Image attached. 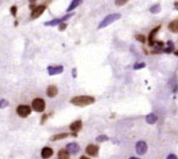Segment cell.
Wrapping results in <instances>:
<instances>
[{
    "instance_id": "obj_1",
    "label": "cell",
    "mask_w": 178,
    "mask_h": 159,
    "mask_svg": "<svg viewBox=\"0 0 178 159\" xmlns=\"http://www.w3.org/2000/svg\"><path fill=\"white\" fill-rule=\"evenodd\" d=\"M95 102V98L90 95H79L75 96L71 99V103L76 106H87L93 104Z\"/></svg>"
},
{
    "instance_id": "obj_2",
    "label": "cell",
    "mask_w": 178,
    "mask_h": 159,
    "mask_svg": "<svg viewBox=\"0 0 178 159\" xmlns=\"http://www.w3.org/2000/svg\"><path fill=\"white\" fill-rule=\"evenodd\" d=\"M120 18H121V15L119 14V13H114V14H110V15H108L107 17L104 18V19L102 20L101 23L99 24L98 29H99V30H101V29L106 28V26H110L111 24L114 23V22L119 20Z\"/></svg>"
},
{
    "instance_id": "obj_3",
    "label": "cell",
    "mask_w": 178,
    "mask_h": 159,
    "mask_svg": "<svg viewBox=\"0 0 178 159\" xmlns=\"http://www.w3.org/2000/svg\"><path fill=\"white\" fill-rule=\"evenodd\" d=\"M32 107L35 112H43L45 110V101L42 98H35L32 100Z\"/></svg>"
},
{
    "instance_id": "obj_4",
    "label": "cell",
    "mask_w": 178,
    "mask_h": 159,
    "mask_svg": "<svg viewBox=\"0 0 178 159\" xmlns=\"http://www.w3.org/2000/svg\"><path fill=\"white\" fill-rule=\"evenodd\" d=\"M72 16H73V13H72V14H68V15L64 16L62 18H59V19H54V20H51L49 22H46V23H44V26H55L57 25L64 23V22H66L67 20H69V18H72Z\"/></svg>"
},
{
    "instance_id": "obj_5",
    "label": "cell",
    "mask_w": 178,
    "mask_h": 159,
    "mask_svg": "<svg viewBox=\"0 0 178 159\" xmlns=\"http://www.w3.org/2000/svg\"><path fill=\"white\" fill-rule=\"evenodd\" d=\"M17 113L22 118H27L32 113V108L29 105H19L17 107Z\"/></svg>"
},
{
    "instance_id": "obj_6",
    "label": "cell",
    "mask_w": 178,
    "mask_h": 159,
    "mask_svg": "<svg viewBox=\"0 0 178 159\" xmlns=\"http://www.w3.org/2000/svg\"><path fill=\"white\" fill-rule=\"evenodd\" d=\"M45 9H46V6L45 5H39V6H37L33 9V10L32 11V14H30V18H32V20L34 19H37L38 17H40L42 14H43V12L45 11Z\"/></svg>"
},
{
    "instance_id": "obj_7",
    "label": "cell",
    "mask_w": 178,
    "mask_h": 159,
    "mask_svg": "<svg viewBox=\"0 0 178 159\" xmlns=\"http://www.w3.org/2000/svg\"><path fill=\"white\" fill-rule=\"evenodd\" d=\"M135 148H136V152L139 154V155H144V154L147 152V150H148V145H147L145 141L140 140L136 143Z\"/></svg>"
},
{
    "instance_id": "obj_8",
    "label": "cell",
    "mask_w": 178,
    "mask_h": 159,
    "mask_svg": "<svg viewBox=\"0 0 178 159\" xmlns=\"http://www.w3.org/2000/svg\"><path fill=\"white\" fill-rule=\"evenodd\" d=\"M66 149L68 150V152L69 154H72V155H75V154H76L77 152L79 151V143H69L67 144V147Z\"/></svg>"
},
{
    "instance_id": "obj_9",
    "label": "cell",
    "mask_w": 178,
    "mask_h": 159,
    "mask_svg": "<svg viewBox=\"0 0 178 159\" xmlns=\"http://www.w3.org/2000/svg\"><path fill=\"white\" fill-rule=\"evenodd\" d=\"M85 151L88 155L95 157V156H97L99 153V147H97V145H95V144H89L86 147Z\"/></svg>"
},
{
    "instance_id": "obj_10",
    "label": "cell",
    "mask_w": 178,
    "mask_h": 159,
    "mask_svg": "<svg viewBox=\"0 0 178 159\" xmlns=\"http://www.w3.org/2000/svg\"><path fill=\"white\" fill-rule=\"evenodd\" d=\"M160 30V26H156V28H154L153 30H151L150 34H149V45L150 46H155V37H156V34H157L159 33V30Z\"/></svg>"
},
{
    "instance_id": "obj_11",
    "label": "cell",
    "mask_w": 178,
    "mask_h": 159,
    "mask_svg": "<svg viewBox=\"0 0 178 159\" xmlns=\"http://www.w3.org/2000/svg\"><path fill=\"white\" fill-rule=\"evenodd\" d=\"M47 71H48L49 76H54V75H59L62 74L64 71V67L63 66H56V67H53V66H49L47 68Z\"/></svg>"
},
{
    "instance_id": "obj_12",
    "label": "cell",
    "mask_w": 178,
    "mask_h": 159,
    "mask_svg": "<svg viewBox=\"0 0 178 159\" xmlns=\"http://www.w3.org/2000/svg\"><path fill=\"white\" fill-rule=\"evenodd\" d=\"M53 153H54V151L51 147H43L42 150H41V157L43 159H49L50 157H52Z\"/></svg>"
},
{
    "instance_id": "obj_13",
    "label": "cell",
    "mask_w": 178,
    "mask_h": 159,
    "mask_svg": "<svg viewBox=\"0 0 178 159\" xmlns=\"http://www.w3.org/2000/svg\"><path fill=\"white\" fill-rule=\"evenodd\" d=\"M82 128V122L81 120H77V121H75L73 123H72L71 125H69V130H71L72 132H77L81 130Z\"/></svg>"
},
{
    "instance_id": "obj_14",
    "label": "cell",
    "mask_w": 178,
    "mask_h": 159,
    "mask_svg": "<svg viewBox=\"0 0 178 159\" xmlns=\"http://www.w3.org/2000/svg\"><path fill=\"white\" fill-rule=\"evenodd\" d=\"M46 94L48 97H55L56 95L58 94V88L56 86H53V85H51L49 86L48 87H47V90H46Z\"/></svg>"
},
{
    "instance_id": "obj_15",
    "label": "cell",
    "mask_w": 178,
    "mask_h": 159,
    "mask_svg": "<svg viewBox=\"0 0 178 159\" xmlns=\"http://www.w3.org/2000/svg\"><path fill=\"white\" fill-rule=\"evenodd\" d=\"M158 121V116L154 113H150L146 116V122L150 124V125H153V124L157 123Z\"/></svg>"
},
{
    "instance_id": "obj_16",
    "label": "cell",
    "mask_w": 178,
    "mask_h": 159,
    "mask_svg": "<svg viewBox=\"0 0 178 159\" xmlns=\"http://www.w3.org/2000/svg\"><path fill=\"white\" fill-rule=\"evenodd\" d=\"M82 1H83V0H72V1L71 2V4H69V6L68 7L67 11L71 12L72 10H75L76 7H79L80 5V4L82 3Z\"/></svg>"
},
{
    "instance_id": "obj_17",
    "label": "cell",
    "mask_w": 178,
    "mask_h": 159,
    "mask_svg": "<svg viewBox=\"0 0 178 159\" xmlns=\"http://www.w3.org/2000/svg\"><path fill=\"white\" fill-rule=\"evenodd\" d=\"M69 136L68 132H62V134H58V135H54L50 138V140L55 141V140H64Z\"/></svg>"
},
{
    "instance_id": "obj_18",
    "label": "cell",
    "mask_w": 178,
    "mask_h": 159,
    "mask_svg": "<svg viewBox=\"0 0 178 159\" xmlns=\"http://www.w3.org/2000/svg\"><path fill=\"white\" fill-rule=\"evenodd\" d=\"M168 30L172 33H178V20H174L171 23H169Z\"/></svg>"
},
{
    "instance_id": "obj_19",
    "label": "cell",
    "mask_w": 178,
    "mask_h": 159,
    "mask_svg": "<svg viewBox=\"0 0 178 159\" xmlns=\"http://www.w3.org/2000/svg\"><path fill=\"white\" fill-rule=\"evenodd\" d=\"M58 158L59 159H69V153L67 149H61L58 152Z\"/></svg>"
},
{
    "instance_id": "obj_20",
    "label": "cell",
    "mask_w": 178,
    "mask_h": 159,
    "mask_svg": "<svg viewBox=\"0 0 178 159\" xmlns=\"http://www.w3.org/2000/svg\"><path fill=\"white\" fill-rule=\"evenodd\" d=\"M166 44H167V47L164 48L163 52L164 53H171V52H173V49H174V44H173V42L171 41H168L166 42Z\"/></svg>"
},
{
    "instance_id": "obj_21",
    "label": "cell",
    "mask_w": 178,
    "mask_h": 159,
    "mask_svg": "<svg viewBox=\"0 0 178 159\" xmlns=\"http://www.w3.org/2000/svg\"><path fill=\"white\" fill-rule=\"evenodd\" d=\"M160 10H162V8H160V4H156V5L152 6L150 8V12L153 13V14H158V13L160 12Z\"/></svg>"
},
{
    "instance_id": "obj_22",
    "label": "cell",
    "mask_w": 178,
    "mask_h": 159,
    "mask_svg": "<svg viewBox=\"0 0 178 159\" xmlns=\"http://www.w3.org/2000/svg\"><path fill=\"white\" fill-rule=\"evenodd\" d=\"M146 67V64L144 62H139V63H135L133 66V69L134 70H140V69H143Z\"/></svg>"
},
{
    "instance_id": "obj_23",
    "label": "cell",
    "mask_w": 178,
    "mask_h": 159,
    "mask_svg": "<svg viewBox=\"0 0 178 159\" xmlns=\"http://www.w3.org/2000/svg\"><path fill=\"white\" fill-rule=\"evenodd\" d=\"M9 106V101L6 99H1L0 100V109H4Z\"/></svg>"
},
{
    "instance_id": "obj_24",
    "label": "cell",
    "mask_w": 178,
    "mask_h": 159,
    "mask_svg": "<svg viewBox=\"0 0 178 159\" xmlns=\"http://www.w3.org/2000/svg\"><path fill=\"white\" fill-rule=\"evenodd\" d=\"M96 140L98 141V143H104V141L109 140V138H108V136H107L106 135H101V136H97Z\"/></svg>"
},
{
    "instance_id": "obj_25",
    "label": "cell",
    "mask_w": 178,
    "mask_h": 159,
    "mask_svg": "<svg viewBox=\"0 0 178 159\" xmlns=\"http://www.w3.org/2000/svg\"><path fill=\"white\" fill-rule=\"evenodd\" d=\"M135 37H136L137 41L139 42H141V43H145V41H146V37L143 34H137Z\"/></svg>"
},
{
    "instance_id": "obj_26",
    "label": "cell",
    "mask_w": 178,
    "mask_h": 159,
    "mask_svg": "<svg viewBox=\"0 0 178 159\" xmlns=\"http://www.w3.org/2000/svg\"><path fill=\"white\" fill-rule=\"evenodd\" d=\"M128 1L129 0H116L115 3H116V6H123L124 4H126Z\"/></svg>"
},
{
    "instance_id": "obj_27",
    "label": "cell",
    "mask_w": 178,
    "mask_h": 159,
    "mask_svg": "<svg viewBox=\"0 0 178 159\" xmlns=\"http://www.w3.org/2000/svg\"><path fill=\"white\" fill-rule=\"evenodd\" d=\"M10 11H11V13H12V15L14 16V17H16V15H17V6H12L11 7V9H10Z\"/></svg>"
},
{
    "instance_id": "obj_28",
    "label": "cell",
    "mask_w": 178,
    "mask_h": 159,
    "mask_svg": "<svg viewBox=\"0 0 178 159\" xmlns=\"http://www.w3.org/2000/svg\"><path fill=\"white\" fill-rule=\"evenodd\" d=\"M66 29H67V24L62 23L59 25V30H61V32H63V30H65Z\"/></svg>"
},
{
    "instance_id": "obj_29",
    "label": "cell",
    "mask_w": 178,
    "mask_h": 159,
    "mask_svg": "<svg viewBox=\"0 0 178 159\" xmlns=\"http://www.w3.org/2000/svg\"><path fill=\"white\" fill-rule=\"evenodd\" d=\"M47 119H48V115H47V114H44V115H43L42 118H41V121H40V124H41V125H43V124L45 123V121L47 120Z\"/></svg>"
},
{
    "instance_id": "obj_30",
    "label": "cell",
    "mask_w": 178,
    "mask_h": 159,
    "mask_svg": "<svg viewBox=\"0 0 178 159\" xmlns=\"http://www.w3.org/2000/svg\"><path fill=\"white\" fill-rule=\"evenodd\" d=\"M166 159H178V157L175 155V154H169Z\"/></svg>"
},
{
    "instance_id": "obj_31",
    "label": "cell",
    "mask_w": 178,
    "mask_h": 159,
    "mask_svg": "<svg viewBox=\"0 0 178 159\" xmlns=\"http://www.w3.org/2000/svg\"><path fill=\"white\" fill-rule=\"evenodd\" d=\"M72 75H73V78H76V69H73Z\"/></svg>"
},
{
    "instance_id": "obj_32",
    "label": "cell",
    "mask_w": 178,
    "mask_h": 159,
    "mask_svg": "<svg viewBox=\"0 0 178 159\" xmlns=\"http://www.w3.org/2000/svg\"><path fill=\"white\" fill-rule=\"evenodd\" d=\"M174 7H175L176 10H178V2H175L174 3Z\"/></svg>"
},
{
    "instance_id": "obj_33",
    "label": "cell",
    "mask_w": 178,
    "mask_h": 159,
    "mask_svg": "<svg viewBox=\"0 0 178 159\" xmlns=\"http://www.w3.org/2000/svg\"><path fill=\"white\" fill-rule=\"evenodd\" d=\"M29 3H35L36 0H29Z\"/></svg>"
},
{
    "instance_id": "obj_34",
    "label": "cell",
    "mask_w": 178,
    "mask_h": 159,
    "mask_svg": "<svg viewBox=\"0 0 178 159\" xmlns=\"http://www.w3.org/2000/svg\"><path fill=\"white\" fill-rule=\"evenodd\" d=\"M80 159H90V158L86 157V156H81V157H80Z\"/></svg>"
},
{
    "instance_id": "obj_35",
    "label": "cell",
    "mask_w": 178,
    "mask_h": 159,
    "mask_svg": "<svg viewBox=\"0 0 178 159\" xmlns=\"http://www.w3.org/2000/svg\"><path fill=\"white\" fill-rule=\"evenodd\" d=\"M129 159H139V158H136V157H130Z\"/></svg>"
},
{
    "instance_id": "obj_36",
    "label": "cell",
    "mask_w": 178,
    "mask_h": 159,
    "mask_svg": "<svg viewBox=\"0 0 178 159\" xmlns=\"http://www.w3.org/2000/svg\"><path fill=\"white\" fill-rule=\"evenodd\" d=\"M175 55H176V56H178V51H176V52H175Z\"/></svg>"
}]
</instances>
